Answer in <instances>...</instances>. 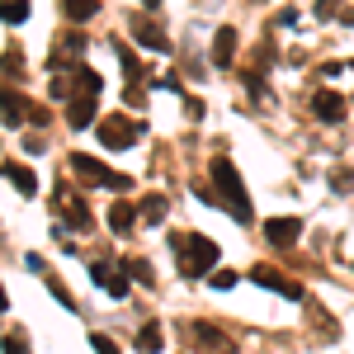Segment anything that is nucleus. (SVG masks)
I'll return each mask as SVG.
<instances>
[{
	"mask_svg": "<svg viewBox=\"0 0 354 354\" xmlns=\"http://www.w3.org/2000/svg\"><path fill=\"white\" fill-rule=\"evenodd\" d=\"M250 279H255L260 288H270V293H279V298H293V302L302 298V288L293 283V279H288V274H279L274 265H255V270H250Z\"/></svg>",
	"mask_w": 354,
	"mask_h": 354,
	"instance_id": "obj_5",
	"label": "nucleus"
},
{
	"mask_svg": "<svg viewBox=\"0 0 354 354\" xmlns=\"http://www.w3.org/2000/svg\"><path fill=\"white\" fill-rule=\"evenodd\" d=\"M312 113H317L322 123H340V118H345V100H340L335 90H317V100H312Z\"/></svg>",
	"mask_w": 354,
	"mask_h": 354,
	"instance_id": "obj_9",
	"label": "nucleus"
},
{
	"mask_svg": "<svg viewBox=\"0 0 354 354\" xmlns=\"http://www.w3.org/2000/svg\"><path fill=\"white\" fill-rule=\"evenodd\" d=\"M118 62H123V76H128V81H142V76H147V71H142V66H137V57L128 53V48H123V43H118Z\"/></svg>",
	"mask_w": 354,
	"mask_h": 354,
	"instance_id": "obj_20",
	"label": "nucleus"
},
{
	"mask_svg": "<svg viewBox=\"0 0 354 354\" xmlns=\"http://www.w3.org/2000/svg\"><path fill=\"white\" fill-rule=\"evenodd\" d=\"M137 350H142V354L165 350V330H161V322H147V326L137 330Z\"/></svg>",
	"mask_w": 354,
	"mask_h": 354,
	"instance_id": "obj_13",
	"label": "nucleus"
},
{
	"mask_svg": "<svg viewBox=\"0 0 354 354\" xmlns=\"http://www.w3.org/2000/svg\"><path fill=\"white\" fill-rule=\"evenodd\" d=\"M142 128H137L128 113H104V123H100V142L109 147V151H123V147H133Z\"/></svg>",
	"mask_w": 354,
	"mask_h": 354,
	"instance_id": "obj_3",
	"label": "nucleus"
},
{
	"mask_svg": "<svg viewBox=\"0 0 354 354\" xmlns=\"http://www.w3.org/2000/svg\"><path fill=\"white\" fill-rule=\"evenodd\" d=\"M71 165L81 170L85 180H95V185H109V189H133V180H128V175H118V170H104L100 161H90L85 151H76V156H71Z\"/></svg>",
	"mask_w": 354,
	"mask_h": 354,
	"instance_id": "obj_4",
	"label": "nucleus"
},
{
	"mask_svg": "<svg viewBox=\"0 0 354 354\" xmlns=\"http://www.w3.org/2000/svg\"><path fill=\"white\" fill-rule=\"evenodd\" d=\"M0 118H5L10 128H19L24 118H38V104H28L19 90H0Z\"/></svg>",
	"mask_w": 354,
	"mask_h": 354,
	"instance_id": "obj_6",
	"label": "nucleus"
},
{
	"mask_svg": "<svg viewBox=\"0 0 354 354\" xmlns=\"http://www.w3.org/2000/svg\"><path fill=\"white\" fill-rule=\"evenodd\" d=\"M232 57H236V28H218V38H213V62H218V66H232Z\"/></svg>",
	"mask_w": 354,
	"mask_h": 354,
	"instance_id": "obj_11",
	"label": "nucleus"
},
{
	"mask_svg": "<svg viewBox=\"0 0 354 354\" xmlns=\"http://www.w3.org/2000/svg\"><path fill=\"white\" fill-rule=\"evenodd\" d=\"M48 288H53V298L62 302V307H66V312H76V298H71V293H66V288H62V283H57V279H48Z\"/></svg>",
	"mask_w": 354,
	"mask_h": 354,
	"instance_id": "obj_22",
	"label": "nucleus"
},
{
	"mask_svg": "<svg viewBox=\"0 0 354 354\" xmlns=\"http://www.w3.org/2000/svg\"><path fill=\"white\" fill-rule=\"evenodd\" d=\"M194 335H198V340H203L208 350H227V340H222V330H218V326H208V322H198V326H194Z\"/></svg>",
	"mask_w": 354,
	"mask_h": 354,
	"instance_id": "obj_19",
	"label": "nucleus"
},
{
	"mask_svg": "<svg viewBox=\"0 0 354 354\" xmlns=\"http://www.w3.org/2000/svg\"><path fill=\"white\" fill-rule=\"evenodd\" d=\"M90 279H95L100 288H109L113 298H128V274H118L109 260H95V265H90Z\"/></svg>",
	"mask_w": 354,
	"mask_h": 354,
	"instance_id": "obj_7",
	"label": "nucleus"
},
{
	"mask_svg": "<svg viewBox=\"0 0 354 354\" xmlns=\"http://www.w3.org/2000/svg\"><path fill=\"white\" fill-rule=\"evenodd\" d=\"M5 175H10V180H15V185H19V194H38V175H33V170H28V165L10 161V165H5Z\"/></svg>",
	"mask_w": 354,
	"mask_h": 354,
	"instance_id": "obj_14",
	"label": "nucleus"
},
{
	"mask_svg": "<svg viewBox=\"0 0 354 354\" xmlns=\"http://www.w3.org/2000/svg\"><path fill=\"white\" fill-rule=\"evenodd\" d=\"M66 118H71V128H90V118H95V95H66Z\"/></svg>",
	"mask_w": 354,
	"mask_h": 354,
	"instance_id": "obj_10",
	"label": "nucleus"
},
{
	"mask_svg": "<svg viewBox=\"0 0 354 354\" xmlns=\"http://www.w3.org/2000/svg\"><path fill=\"white\" fill-rule=\"evenodd\" d=\"M265 236H270V245H293L302 236V222L298 218H270L265 222Z\"/></svg>",
	"mask_w": 354,
	"mask_h": 354,
	"instance_id": "obj_8",
	"label": "nucleus"
},
{
	"mask_svg": "<svg viewBox=\"0 0 354 354\" xmlns=\"http://www.w3.org/2000/svg\"><path fill=\"white\" fill-rule=\"evenodd\" d=\"M142 218H147V222H161V218H165V198H161V194L142 198Z\"/></svg>",
	"mask_w": 354,
	"mask_h": 354,
	"instance_id": "obj_21",
	"label": "nucleus"
},
{
	"mask_svg": "<svg viewBox=\"0 0 354 354\" xmlns=\"http://www.w3.org/2000/svg\"><path fill=\"white\" fill-rule=\"evenodd\" d=\"M0 19H5V24H24L28 19V0H0Z\"/></svg>",
	"mask_w": 354,
	"mask_h": 354,
	"instance_id": "obj_18",
	"label": "nucleus"
},
{
	"mask_svg": "<svg viewBox=\"0 0 354 354\" xmlns=\"http://www.w3.org/2000/svg\"><path fill=\"white\" fill-rule=\"evenodd\" d=\"M133 33H137V43H142V48H151V53H170V43H165L161 28H151V24H142V19H133Z\"/></svg>",
	"mask_w": 354,
	"mask_h": 354,
	"instance_id": "obj_12",
	"label": "nucleus"
},
{
	"mask_svg": "<svg viewBox=\"0 0 354 354\" xmlns=\"http://www.w3.org/2000/svg\"><path fill=\"white\" fill-rule=\"evenodd\" d=\"M62 10H66V19L85 24V19H95V15H100V0H66Z\"/></svg>",
	"mask_w": 354,
	"mask_h": 354,
	"instance_id": "obj_15",
	"label": "nucleus"
},
{
	"mask_svg": "<svg viewBox=\"0 0 354 354\" xmlns=\"http://www.w3.org/2000/svg\"><path fill=\"white\" fill-rule=\"evenodd\" d=\"M213 180H218V198L232 208V218L250 222V198H245V185H241L236 165L227 161V156H218V161H213Z\"/></svg>",
	"mask_w": 354,
	"mask_h": 354,
	"instance_id": "obj_2",
	"label": "nucleus"
},
{
	"mask_svg": "<svg viewBox=\"0 0 354 354\" xmlns=\"http://www.w3.org/2000/svg\"><path fill=\"white\" fill-rule=\"evenodd\" d=\"M208 283H213V288H232V283H236V274H227V270H213V274H208Z\"/></svg>",
	"mask_w": 354,
	"mask_h": 354,
	"instance_id": "obj_24",
	"label": "nucleus"
},
{
	"mask_svg": "<svg viewBox=\"0 0 354 354\" xmlns=\"http://www.w3.org/2000/svg\"><path fill=\"white\" fill-rule=\"evenodd\" d=\"M128 279H142V283H151V270H147V260H128Z\"/></svg>",
	"mask_w": 354,
	"mask_h": 354,
	"instance_id": "obj_23",
	"label": "nucleus"
},
{
	"mask_svg": "<svg viewBox=\"0 0 354 354\" xmlns=\"http://www.w3.org/2000/svg\"><path fill=\"white\" fill-rule=\"evenodd\" d=\"M142 5H147V10H161V0H142Z\"/></svg>",
	"mask_w": 354,
	"mask_h": 354,
	"instance_id": "obj_27",
	"label": "nucleus"
},
{
	"mask_svg": "<svg viewBox=\"0 0 354 354\" xmlns=\"http://www.w3.org/2000/svg\"><path fill=\"white\" fill-rule=\"evenodd\" d=\"M66 218L76 222V232H95V218H90V208H85L81 198H71V203H66Z\"/></svg>",
	"mask_w": 354,
	"mask_h": 354,
	"instance_id": "obj_17",
	"label": "nucleus"
},
{
	"mask_svg": "<svg viewBox=\"0 0 354 354\" xmlns=\"http://www.w3.org/2000/svg\"><path fill=\"white\" fill-rule=\"evenodd\" d=\"M170 245L175 250H185L180 255V265H185V274L189 279H198V274H213V265L222 260V250H218V241H208V236H170Z\"/></svg>",
	"mask_w": 354,
	"mask_h": 354,
	"instance_id": "obj_1",
	"label": "nucleus"
},
{
	"mask_svg": "<svg viewBox=\"0 0 354 354\" xmlns=\"http://www.w3.org/2000/svg\"><path fill=\"white\" fill-rule=\"evenodd\" d=\"M133 218H137L133 203H113V208H109V227H113V232H133Z\"/></svg>",
	"mask_w": 354,
	"mask_h": 354,
	"instance_id": "obj_16",
	"label": "nucleus"
},
{
	"mask_svg": "<svg viewBox=\"0 0 354 354\" xmlns=\"http://www.w3.org/2000/svg\"><path fill=\"white\" fill-rule=\"evenodd\" d=\"M5 307H10V302H5V288H0V312H5Z\"/></svg>",
	"mask_w": 354,
	"mask_h": 354,
	"instance_id": "obj_28",
	"label": "nucleus"
},
{
	"mask_svg": "<svg viewBox=\"0 0 354 354\" xmlns=\"http://www.w3.org/2000/svg\"><path fill=\"white\" fill-rule=\"evenodd\" d=\"M5 354H28L24 335H5Z\"/></svg>",
	"mask_w": 354,
	"mask_h": 354,
	"instance_id": "obj_25",
	"label": "nucleus"
},
{
	"mask_svg": "<svg viewBox=\"0 0 354 354\" xmlns=\"http://www.w3.org/2000/svg\"><path fill=\"white\" fill-rule=\"evenodd\" d=\"M90 340H95V354H118V345L104 340V335H90Z\"/></svg>",
	"mask_w": 354,
	"mask_h": 354,
	"instance_id": "obj_26",
	"label": "nucleus"
}]
</instances>
